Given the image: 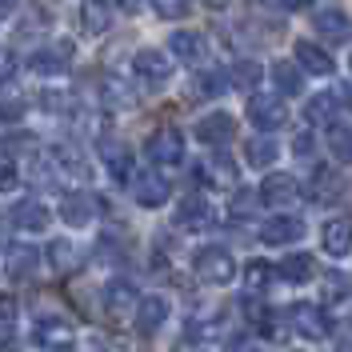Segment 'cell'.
Instances as JSON below:
<instances>
[{
	"label": "cell",
	"mask_w": 352,
	"mask_h": 352,
	"mask_svg": "<svg viewBox=\"0 0 352 352\" xmlns=\"http://www.w3.org/2000/svg\"><path fill=\"white\" fill-rule=\"evenodd\" d=\"M192 272H197L200 285L224 288L232 276H236V261H232L228 248H220V244H204V248L192 252Z\"/></svg>",
	"instance_id": "6da1fadb"
},
{
	"label": "cell",
	"mask_w": 352,
	"mask_h": 352,
	"mask_svg": "<svg viewBox=\"0 0 352 352\" xmlns=\"http://www.w3.org/2000/svg\"><path fill=\"white\" fill-rule=\"evenodd\" d=\"M72 52H76V44L72 41H52L36 48L32 56H28V68L36 72V76H65L68 68H72Z\"/></svg>",
	"instance_id": "7a4b0ae2"
},
{
	"label": "cell",
	"mask_w": 352,
	"mask_h": 352,
	"mask_svg": "<svg viewBox=\"0 0 352 352\" xmlns=\"http://www.w3.org/2000/svg\"><path fill=\"white\" fill-rule=\"evenodd\" d=\"M248 120H252L256 129H264V132L285 129L288 109H285V100L272 96V92H252V96H248Z\"/></svg>",
	"instance_id": "3957f363"
},
{
	"label": "cell",
	"mask_w": 352,
	"mask_h": 352,
	"mask_svg": "<svg viewBox=\"0 0 352 352\" xmlns=\"http://www.w3.org/2000/svg\"><path fill=\"white\" fill-rule=\"evenodd\" d=\"M144 153H148L153 164H164V168L184 164V136H180V129H168V124H164V129H156L153 136H148Z\"/></svg>",
	"instance_id": "277c9868"
},
{
	"label": "cell",
	"mask_w": 352,
	"mask_h": 352,
	"mask_svg": "<svg viewBox=\"0 0 352 352\" xmlns=\"http://www.w3.org/2000/svg\"><path fill=\"white\" fill-rule=\"evenodd\" d=\"M132 68H136V76L144 80V85H168V76H173V56H164L160 48H140L136 56H132Z\"/></svg>",
	"instance_id": "5b68a950"
},
{
	"label": "cell",
	"mask_w": 352,
	"mask_h": 352,
	"mask_svg": "<svg viewBox=\"0 0 352 352\" xmlns=\"http://www.w3.org/2000/svg\"><path fill=\"white\" fill-rule=\"evenodd\" d=\"M32 340L48 352H65V349H72L76 332H72V324H68L65 316H41L36 329H32Z\"/></svg>",
	"instance_id": "8992f818"
},
{
	"label": "cell",
	"mask_w": 352,
	"mask_h": 352,
	"mask_svg": "<svg viewBox=\"0 0 352 352\" xmlns=\"http://www.w3.org/2000/svg\"><path fill=\"white\" fill-rule=\"evenodd\" d=\"M129 188H132V200H136L140 208H160L164 200L173 197V184L160 173H136Z\"/></svg>",
	"instance_id": "52a82bcc"
},
{
	"label": "cell",
	"mask_w": 352,
	"mask_h": 352,
	"mask_svg": "<svg viewBox=\"0 0 352 352\" xmlns=\"http://www.w3.org/2000/svg\"><path fill=\"white\" fill-rule=\"evenodd\" d=\"M212 204L200 197V192H188V197L180 200V208H176V228H184V232H204V228H212Z\"/></svg>",
	"instance_id": "ba28073f"
},
{
	"label": "cell",
	"mask_w": 352,
	"mask_h": 352,
	"mask_svg": "<svg viewBox=\"0 0 352 352\" xmlns=\"http://www.w3.org/2000/svg\"><path fill=\"white\" fill-rule=\"evenodd\" d=\"M96 217H100V200L92 197V192H65V200H60V220L65 224L88 228Z\"/></svg>",
	"instance_id": "9c48e42d"
},
{
	"label": "cell",
	"mask_w": 352,
	"mask_h": 352,
	"mask_svg": "<svg viewBox=\"0 0 352 352\" xmlns=\"http://www.w3.org/2000/svg\"><path fill=\"white\" fill-rule=\"evenodd\" d=\"M8 220H12V228H21V232H44V228L52 224V212H48V204H41L36 197H24V200L12 204Z\"/></svg>",
	"instance_id": "30bf717a"
},
{
	"label": "cell",
	"mask_w": 352,
	"mask_h": 352,
	"mask_svg": "<svg viewBox=\"0 0 352 352\" xmlns=\"http://www.w3.org/2000/svg\"><path fill=\"white\" fill-rule=\"evenodd\" d=\"M232 136H236V120L228 112H208V116L197 120V140L208 144V148H224Z\"/></svg>",
	"instance_id": "8fae6325"
},
{
	"label": "cell",
	"mask_w": 352,
	"mask_h": 352,
	"mask_svg": "<svg viewBox=\"0 0 352 352\" xmlns=\"http://www.w3.org/2000/svg\"><path fill=\"white\" fill-rule=\"evenodd\" d=\"M285 312H288V324L300 332L305 340H324L329 336V320H324V312L316 305H292Z\"/></svg>",
	"instance_id": "7c38bea8"
},
{
	"label": "cell",
	"mask_w": 352,
	"mask_h": 352,
	"mask_svg": "<svg viewBox=\"0 0 352 352\" xmlns=\"http://www.w3.org/2000/svg\"><path fill=\"white\" fill-rule=\"evenodd\" d=\"M100 160L109 164L112 180H120V184H132V153L124 140H116V136H100Z\"/></svg>",
	"instance_id": "4fadbf2b"
},
{
	"label": "cell",
	"mask_w": 352,
	"mask_h": 352,
	"mask_svg": "<svg viewBox=\"0 0 352 352\" xmlns=\"http://www.w3.org/2000/svg\"><path fill=\"white\" fill-rule=\"evenodd\" d=\"M300 236H305V220H300V217H268L261 224V241L272 244V248L296 244Z\"/></svg>",
	"instance_id": "5bb4252c"
},
{
	"label": "cell",
	"mask_w": 352,
	"mask_h": 352,
	"mask_svg": "<svg viewBox=\"0 0 352 352\" xmlns=\"http://www.w3.org/2000/svg\"><path fill=\"white\" fill-rule=\"evenodd\" d=\"M132 320H136V332L140 336H156V332L164 329V320H168V300L164 296H140Z\"/></svg>",
	"instance_id": "9a60e30c"
},
{
	"label": "cell",
	"mask_w": 352,
	"mask_h": 352,
	"mask_svg": "<svg viewBox=\"0 0 352 352\" xmlns=\"http://www.w3.org/2000/svg\"><path fill=\"white\" fill-rule=\"evenodd\" d=\"M300 197V184L292 180L288 173H268L261 184V200L264 204H272V208H288V204H296Z\"/></svg>",
	"instance_id": "2e32d148"
},
{
	"label": "cell",
	"mask_w": 352,
	"mask_h": 352,
	"mask_svg": "<svg viewBox=\"0 0 352 352\" xmlns=\"http://www.w3.org/2000/svg\"><path fill=\"white\" fill-rule=\"evenodd\" d=\"M4 264H8V280H12V285H24V280H32V276H36L41 252H36L32 244H12V248H8V256H4Z\"/></svg>",
	"instance_id": "e0dca14e"
},
{
	"label": "cell",
	"mask_w": 352,
	"mask_h": 352,
	"mask_svg": "<svg viewBox=\"0 0 352 352\" xmlns=\"http://www.w3.org/2000/svg\"><path fill=\"white\" fill-rule=\"evenodd\" d=\"M316 32L332 44H344L352 36V24L336 4H320V8H316Z\"/></svg>",
	"instance_id": "ac0fdd59"
},
{
	"label": "cell",
	"mask_w": 352,
	"mask_h": 352,
	"mask_svg": "<svg viewBox=\"0 0 352 352\" xmlns=\"http://www.w3.org/2000/svg\"><path fill=\"white\" fill-rule=\"evenodd\" d=\"M168 48H173L176 60H184V65H204V60H208V41H204L200 32H188V28L173 32Z\"/></svg>",
	"instance_id": "d6986e66"
},
{
	"label": "cell",
	"mask_w": 352,
	"mask_h": 352,
	"mask_svg": "<svg viewBox=\"0 0 352 352\" xmlns=\"http://www.w3.org/2000/svg\"><path fill=\"white\" fill-rule=\"evenodd\" d=\"M292 52H296V65L305 68V72H312V76H332V68H336L332 65V56L316 41H296Z\"/></svg>",
	"instance_id": "ffe728a7"
},
{
	"label": "cell",
	"mask_w": 352,
	"mask_h": 352,
	"mask_svg": "<svg viewBox=\"0 0 352 352\" xmlns=\"http://www.w3.org/2000/svg\"><path fill=\"white\" fill-rule=\"evenodd\" d=\"M197 180L200 184H212V188H232L236 184V164L228 156H208L197 168Z\"/></svg>",
	"instance_id": "44dd1931"
},
{
	"label": "cell",
	"mask_w": 352,
	"mask_h": 352,
	"mask_svg": "<svg viewBox=\"0 0 352 352\" xmlns=\"http://www.w3.org/2000/svg\"><path fill=\"white\" fill-rule=\"evenodd\" d=\"M320 244H324L329 256H349L352 252V220H344V217L329 220L320 228Z\"/></svg>",
	"instance_id": "7402d4cb"
},
{
	"label": "cell",
	"mask_w": 352,
	"mask_h": 352,
	"mask_svg": "<svg viewBox=\"0 0 352 352\" xmlns=\"http://www.w3.org/2000/svg\"><path fill=\"white\" fill-rule=\"evenodd\" d=\"M109 28H112V4L109 0H85V4H80V32L104 36Z\"/></svg>",
	"instance_id": "603a6c76"
},
{
	"label": "cell",
	"mask_w": 352,
	"mask_h": 352,
	"mask_svg": "<svg viewBox=\"0 0 352 352\" xmlns=\"http://www.w3.org/2000/svg\"><path fill=\"white\" fill-rule=\"evenodd\" d=\"M136 305H140V296H136V288L129 280L104 285V308H109V316H129V308L136 312Z\"/></svg>",
	"instance_id": "cb8c5ba5"
},
{
	"label": "cell",
	"mask_w": 352,
	"mask_h": 352,
	"mask_svg": "<svg viewBox=\"0 0 352 352\" xmlns=\"http://www.w3.org/2000/svg\"><path fill=\"white\" fill-rule=\"evenodd\" d=\"M48 264H52L56 276H72V272L85 264V256H80V248L72 241H52L48 244Z\"/></svg>",
	"instance_id": "d4e9b609"
},
{
	"label": "cell",
	"mask_w": 352,
	"mask_h": 352,
	"mask_svg": "<svg viewBox=\"0 0 352 352\" xmlns=\"http://www.w3.org/2000/svg\"><path fill=\"white\" fill-rule=\"evenodd\" d=\"M52 160H56V168L68 173L72 180H92V164H88V156L80 153L76 144H60V148L52 153Z\"/></svg>",
	"instance_id": "484cf974"
},
{
	"label": "cell",
	"mask_w": 352,
	"mask_h": 352,
	"mask_svg": "<svg viewBox=\"0 0 352 352\" xmlns=\"http://www.w3.org/2000/svg\"><path fill=\"white\" fill-rule=\"evenodd\" d=\"M280 276L292 280V285L312 280V276H316V256H308V252H292V256H285V261H280Z\"/></svg>",
	"instance_id": "4316f807"
},
{
	"label": "cell",
	"mask_w": 352,
	"mask_h": 352,
	"mask_svg": "<svg viewBox=\"0 0 352 352\" xmlns=\"http://www.w3.org/2000/svg\"><path fill=\"white\" fill-rule=\"evenodd\" d=\"M100 100H104L109 109H132V104H136V92H132L120 76H104V80H100Z\"/></svg>",
	"instance_id": "83f0119b"
},
{
	"label": "cell",
	"mask_w": 352,
	"mask_h": 352,
	"mask_svg": "<svg viewBox=\"0 0 352 352\" xmlns=\"http://www.w3.org/2000/svg\"><path fill=\"white\" fill-rule=\"evenodd\" d=\"M340 197H344V180L332 168H316V176H312V200L332 204V200H340Z\"/></svg>",
	"instance_id": "f1b7e54d"
},
{
	"label": "cell",
	"mask_w": 352,
	"mask_h": 352,
	"mask_svg": "<svg viewBox=\"0 0 352 352\" xmlns=\"http://www.w3.org/2000/svg\"><path fill=\"white\" fill-rule=\"evenodd\" d=\"M272 80H276V88H280L285 96H300V88H305V68L288 65V60H276V65H272Z\"/></svg>",
	"instance_id": "f546056e"
},
{
	"label": "cell",
	"mask_w": 352,
	"mask_h": 352,
	"mask_svg": "<svg viewBox=\"0 0 352 352\" xmlns=\"http://www.w3.org/2000/svg\"><path fill=\"white\" fill-rule=\"evenodd\" d=\"M276 156H280V148H276L272 136H252V140L244 144V160H248L252 168H268Z\"/></svg>",
	"instance_id": "4dcf8cb0"
},
{
	"label": "cell",
	"mask_w": 352,
	"mask_h": 352,
	"mask_svg": "<svg viewBox=\"0 0 352 352\" xmlns=\"http://www.w3.org/2000/svg\"><path fill=\"white\" fill-rule=\"evenodd\" d=\"M352 296V280L344 272H320V300L324 305H340Z\"/></svg>",
	"instance_id": "1f68e13d"
},
{
	"label": "cell",
	"mask_w": 352,
	"mask_h": 352,
	"mask_svg": "<svg viewBox=\"0 0 352 352\" xmlns=\"http://www.w3.org/2000/svg\"><path fill=\"white\" fill-rule=\"evenodd\" d=\"M261 76H264V68H261V60H236L232 65V72H228V80H232V88H241V92H252V88L261 85Z\"/></svg>",
	"instance_id": "d6a6232c"
},
{
	"label": "cell",
	"mask_w": 352,
	"mask_h": 352,
	"mask_svg": "<svg viewBox=\"0 0 352 352\" xmlns=\"http://www.w3.org/2000/svg\"><path fill=\"white\" fill-rule=\"evenodd\" d=\"M264 200H261V192H252V188H236L232 192V200H228V212L236 220H248V217H256V208H261Z\"/></svg>",
	"instance_id": "836d02e7"
},
{
	"label": "cell",
	"mask_w": 352,
	"mask_h": 352,
	"mask_svg": "<svg viewBox=\"0 0 352 352\" xmlns=\"http://www.w3.org/2000/svg\"><path fill=\"white\" fill-rule=\"evenodd\" d=\"M305 116L312 120V124H329V129H332V116H336V96H332V92H324V96H312V100H308V109H305Z\"/></svg>",
	"instance_id": "e575fe53"
},
{
	"label": "cell",
	"mask_w": 352,
	"mask_h": 352,
	"mask_svg": "<svg viewBox=\"0 0 352 352\" xmlns=\"http://www.w3.org/2000/svg\"><path fill=\"white\" fill-rule=\"evenodd\" d=\"M329 148L336 160L352 164V124H332L329 129Z\"/></svg>",
	"instance_id": "d590c367"
},
{
	"label": "cell",
	"mask_w": 352,
	"mask_h": 352,
	"mask_svg": "<svg viewBox=\"0 0 352 352\" xmlns=\"http://www.w3.org/2000/svg\"><path fill=\"white\" fill-rule=\"evenodd\" d=\"M232 85V80H228V72H220V68H208V72H200L197 76V96H220V92H224V88Z\"/></svg>",
	"instance_id": "8d00e7d4"
},
{
	"label": "cell",
	"mask_w": 352,
	"mask_h": 352,
	"mask_svg": "<svg viewBox=\"0 0 352 352\" xmlns=\"http://www.w3.org/2000/svg\"><path fill=\"white\" fill-rule=\"evenodd\" d=\"M244 285H248V292H264V288L272 285V268L264 261H252L244 268Z\"/></svg>",
	"instance_id": "74e56055"
},
{
	"label": "cell",
	"mask_w": 352,
	"mask_h": 352,
	"mask_svg": "<svg viewBox=\"0 0 352 352\" xmlns=\"http://www.w3.org/2000/svg\"><path fill=\"white\" fill-rule=\"evenodd\" d=\"M153 8L164 21H184L188 16V0H153Z\"/></svg>",
	"instance_id": "f35d334b"
},
{
	"label": "cell",
	"mask_w": 352,
	"mask_h": 352,
	"mask_svg": "<svg viewBox=\"0 0 352 352\" xmlns=\"http://www.w3.org/2000/svg\"><path fill=\"white\" fill-rule=\"evenodd\" d=\"M21 184V168H16V160L12 156H0V192H12Z\"/></svg>",
	"instance_id": "ab89813d"
},
{
	"label": "cell",
	"mask_w": 352,
	"mask_h": 352,
	"mask_svg": "<svg viewBox=\"0 0 352 352\" xmlns=\"http://www.w3.org/2000/svg\"><path fill=\"white\" fill-rule=\"evenodd\" d=\"M44 24H48V8L44 4H28V16L21 21V36L24 32H41Z\"/></svg>",
	"instance_id": "60d3db41"
},
{
	"label": "cell",
	"mask_w": 352,
	"mask_h": 352,
	"mask_svg": "<svg viewBox=\"0 0 352 352\" xmlns=\"http://www.w3.org/2000/svg\"><path fill=\"white\" fill-rule=\"evenodd\" d=\"M24 112V100L16 92H0V120H21Z\"/></svg>",
	"instance_id": "b9f144b4"
},
{
	"label": "cell",
	"mask_w": 352,
	"mask_h": 352,
	"mask_svg": "<svg viewBox=\"0 0 352 352\" xmlns=\"http://www.w3.org/2000/svg\"><path fill=\"white\" fill-rule=\"evenodd\" d=\"M44 109L48 112H68V104H72V100H68L65 92H44V100H41Z\"/></svg>",
	"instance_id": "7bdbcfd3"
},
{
	"label": "cell",
	"mask_w": 352,
	"mask_h": 352,
	"mask_svg": "<svg viewBox=\"0 0 352 352\" xmlns=\"http://www.w3.org/2000/svg\"><path fill=\"white\" fill-rule=\"evenodd\" d=\"M12 320H16V300L0 296V329H12Z\"/></svg>",
	"instance_id": "ee69618b"
},
{
	"label": "cell",
	"mask_w": 352,
	"mask_h": 352,
	"mask_svg": "<svg viewBox=\"0 0 352 352\" xmlns=\"http://www.w3.org/2000/svg\"><path fill=\"white\" fill-rule=\"evenodd\" d=\"M12 72H16V60H12V52L0 44V85H8V80H12Z\"/></svg>",
	"instance_id": "f6af8a7d"
},
{
	"label": "cell",
	"mask_w": 352,
	"mask_h": 352,
	"mask_svg": "<svg viewBox=\"0 0 352 352\" xmlns=\"http://www.w3.org/2000/svg\"><path fill=\"white\" fill-rule=\"evenodd\" d=\"M292 148H296V156H312V132H300L292 140Z\"/></svg>",
	"instance_id": "bcb514c9"
},
{
	"label": "cell",
	"mask_w": 352,
	"mask_h": 352,
	"mask_svg": "<svg viewBox=\"0 0 352 352\" xmlns=\"http://www.w3.org/2000/svg\"><path fill=\"white\" fill-rule=\"evenodd\" d=\"M336 96V109H352V88H332Z\"/></svg>",
	"instance_id": "7dc6e473"
},
{
	"label": "cell",
	"mask_w": 352,
	"mask_h": 352,
	"mask_svg": "<svg viewBox=\"0 0 352 352\" xmlns=\"http://www.w3.org/2000/svg\"><path fill=\"white\" fill-rule=\"evenodd\" d=\"M0 352H16V336L8 329H0Z\"/></svg>",
	"instance_id": "c3c4849f"
},
{
	"label": "cell",
	"mask_w": 352,
	"mask_h": 352,
	"mask_svg": "<svg viewBox=\"0 0 352 352\" xmlns=\"http://www.w3.org/2000/svg\"><path fill=\"white\" fill-rule=\"evenodd\" d=\"M16 4H21V0H0V21H8V16L16 12Z\"/></svg>",
	"instance_id": "681fc988"
},
{
	"label": "cell",
	"mask_w": 352,
	"mask_h": 352,
	"mask_svg": "<svg viewBox=\"0 0 352 352\" xmlns=\"http://www.w3.org/2000/svg\"><path fill=\"white\" fill-rule=\"evenodd\" d=\"M112 4H116V8H124V12H140V4H144V0H112Z\"/></svg>",
	"instance_id": "f907efd6"
},
{
	"label": "cell",
	"mask_w": 352,
	"mask_h": 352,
	"mask_svg": "<svg viewBox=\"0 0 352 352\" xmlns=\"http://www.w3.org/2000/svg\"><path fill=\"white\" fill-rule=\"evenodd\" d=\"M280 8H288V12H296V8H308V0H276Z\"/></svg>",
	"instance_id": "816d5d0a"
},
{
	"label": "cell",
	"mask_w": 352,
	"mask_h": 352,
	"mask_svg": "<svg viewBox=\"0 0 352 352\" xmlns=\"http://www.w3.org/2000/svg\"><path fill=\"white\" fill-rule=\"evenodd\" d=\"M232 352H261V349H252V344H236Z\"/></svg>",
	"instance_id": "f5cc1de1"
},
{
	"label": "cell",
	"mask_w": 352,
	"mask_h": 352,
	"mask_svg": "<svg viewBox=\"0 0 352 352\" xmlns=\"http://www.w3.org/2000/svg\"><path fill=\"white\" fill-rule=\"evenodd\" d=\"M204 4H212V8H220V4H224V0H204Z\"/></svg>",
	"instance_id": "db71d44e"
},
{
	"label": "cell",
	"mask_w": 352,
	"mask_h": 352,
	"mask_svg": "<svg viewBox=\"0 0 352 352\" xmlns=\"http://www.w3.org/2000/svg\"><path fill=\"white\" fill-rule=\"evenodd\" d=\"M188 352H200V349H188Z\"/></svg>",
	"instance_id": "11a10c76"
},
{
	"label": "cell",
	"mask_w": 352,
	"mask_h": 352,
	"mask_svg": "<svg viewBox=\"0 0 352 352\" xmlns=\"http://www.w3.org/2000/svg\"><path fill=\"white\" fill-rule=\"evenodd\" d=\"M349 68H352V60H349Z\"/></svg>",
	"instance_id": "9f6ffc18"
}]
</instances>
